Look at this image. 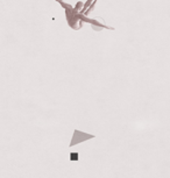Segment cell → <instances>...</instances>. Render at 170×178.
I'll return each mask as SVG.
<instances>
[{
    "instance_id": "cell-2",
    "label": "cell",
    "mask_w": 170,
    "mask_h": 178,
    "mask_svg": "<svg viewBox=\"0 0 170 178\" xmlns=\"http://www.w3.org/2000/svg\"><path fill=\"white\" fill-rule=\"evenodd\" d=\"M69 160L71 161V162H77V161L79 160V155H78V152H70Z\"/></svg>"
},
{
    "instance_id": "cell-1",
    "label": "cell",
    "mask_w": 170,
    "mask_h": 178,
    "mask_svg": "<svg viewBox=\"0 0 170 178\" xmlns=\"http://www.w3.org/2000/svg\"><path fill=\"white\" fill-rule=\"evenodd\" d=\"M93 137H95V135H90V134H86V133H83V131L76 129L74 133V136H72V141L70 142V147H74L76 144H78V143H82V142L87 141L90 139H93Z\"/></svg>"
}]
</instances>
